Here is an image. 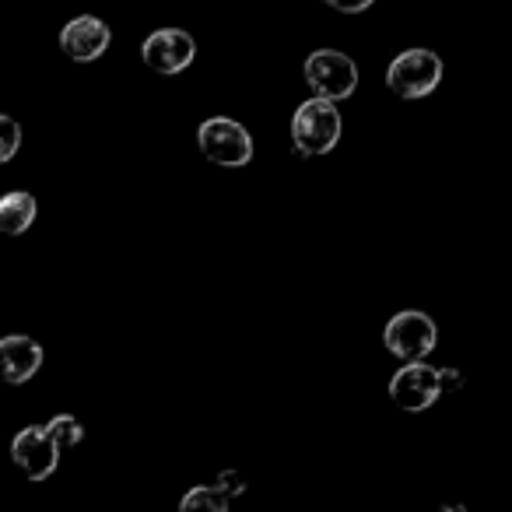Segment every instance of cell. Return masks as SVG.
<instances>
[{
	"label": "cell",
	"instance_id": "cell-2",
	"mask_svg": "<svg viewBox=\"0 0 512 512\" xmlns=\"http://www.w3.org/2000/svg\"><path fill=\"white\" fill-rule=\"evenodd\" d=\"M197 148L204 158L225 169H239V165L253 162V137L242 123L228 120V116H211L200 123L197 130Z\"/></svg>",
	"mask_w": 512,
	"mask_h": 512
},
{
	"label": "cell",
	"instance_id": "cell-11",
	"mask_svg": "<svg viewBox=\"0 0 512 512\" xmlns=\"http://www.w3.org/2000/svg\"><path fill=\"white\" fill-rule=\"evenodd\" d=\"M36 221V197L25 190L4 193L0 197V232L4 235H25Z\"/></svg>",
	"mask_w": 512,
	"mask_h": 512
},
{
	"label": "cell",
	"instance_id": "cell-9",
	"mask_svg": "<svg viewBox=\"0 0 512 512\" xmlns=\"http://www.w3.org/2000/svg\"><path fill=\"white\" fill-rule=\"evenodd\" d=\"M109 39H113V32H109L106 22H99V18H92V15H81L64 25V32H60V50L71 60H78V64H92V60H99L102 53L109 50Z\"/></svg>",
	"mask_w": 512,
	"mask_h": 512
},
{
	"label": "cell",
	"instance_id": "cell-1",
	"mask_svg": "<svg viewBox=\"0 0 512 512\" xmlns=\"http://www.w3.org/2000/svg\"><path fill=\"white\" fill-rule=\"evenodd\" d=\"M341 113L330 99H309L295 109L292 120V141L302 155H330L341 141Z\"/></svg>",
	"mask_w": 512,
	"mask_h": 512
},
{
	"label": "cell",
	"instance_id": "cell-10",
	"mask_svg": "<svg viewBox=\"0 0 512 512\" xmlns=\"http://www.w3.org/2000/svg\"><path fill=\"white\" fill-rule=\"evenodd\" d=\"M39 369H43V348L32 337H0V379L4 383H29Z\"/></svg>",
	"mask_w": 512,
	"mask_h": 512
},
{
	"label": "cell",
	"instance_id": "cell-7",
	"mask_svg": "<svg viewBox=\"0 0 512 512\" xmlns=\"http://www.w3.org/2000/svg\"><path fill=\"white\" fill-rule=\"evenodd\" d=\"M141 57L158 74H183L193 64V57H197V43L183 29H158L144 39Z\"/></svg>",
	"mask_w": 512,
	"mask_h": 512
},
{
	"label": "cell",
	"instance_id": "cell-14",
	"mask_svg": "<svg viewBox=\"0 0 512 512\" xmlns=\"http://www.w3.org/2000/svg\"><path fill=\"white\" fill-rule=\"evenodd\" d=\"M22 148V127L11 116H0V165L11 162Z\"/></svg>",
	"mask_w": 512,
	"mask_h": 512
},
{
	"label": "cell",
	"instance_id": "cell-3",
	"mask_svg": "<svg viewBox=\"0 0 512 512\" xmlns=\"http://www.w3.org/2000/svg\"><path fill=\"white\" fill-rule=\"evenodd\" d=\"M442 81V60L432 50H404L386 67V85L400 99H425L439 88Z\"/></svg>",
	"mask_w": 512,
	"mask_h": 512
},
{
	"label": "cell",
	"instance_id": "cell-13",
	"mask_svg": "<svg viewBox=\"0 0 512 512\" xmlns=\"http://www.w3.org/2000/svg\"><path fill=\"white\" fill-rule=\"evenodd\" d=\"M46 432L53 435V442H57L60 449H71L85 439V428H81V421L71 418V414H57V418L46 425Z\"/></svg>",
	"mask_w": 512,
	"mask_h": 512
},
{
	"label": "cell",
	"instance_id": "cell-15",
	"mask_svg": "<svg viewBox=\"0 0 512 512\" xmlns=\"http://www.w3.org/2000/svg\"><path fill=\"white\" fill-rule=\"evenodd\" d=\"M323 4H330V8L341 11V15H362V11H369L376 0H323Z\"/></svg>",
	"mask_w": 512,
	"mask_h": 512
},
{
	"label": "cell",
	"instance_id": "cell-5",
	"mask_svg": "<svg viewBox=\"0 0 512 512\" xmlns=\"http://www.w3.org/2000/svg\"><path fill=\"white\" fill-rule=\"evenodd\" d=\"M383 341L390 348V355L404 358V362H414V358H425L435 351L439 344V327H435L432 316L418 313V309H404L397 313L383 330Z\"/></svg>",
	"mask_w": 512,
	"mask_h": 512
},
{
	"label": "cell",
	"instance_id": "cell-12",
	"mask_svg": "<svg viewBox=\"0 0 512 512\" xmlns=\"http://www.w3.org/2000/svg\"><path fill=\"white\" fill-rule=\"evenodd\" d=\"M228 491L221 488H190L179 502V512H225Z\"/></svg>",
	"mask_w": 512,
	"mask_h": 512
},
{
	"label": "cell",
	"instance_id": "cell-4",
	"mask_svg": "<svg viewBox=\"0 0 512 512\" xmlns=\"http://www.w3.org/2000/svg\"><path fill=\"white\" fill-rule=\"evenodd\" d=\"M306 81L320 99H351L358 88V67L341 50H316L306 60Z\"/></svg>",
	"mask_w": 512,
	"mask_h": 512
},
{
	"label": "cell",
	"instance_id": "cell-6",
	"mask_svg": "<svg viewBox=\"0 0 512 512\" xmlns=\"http://www.w3.org/2000/svg\"><path fill=\"white\" fill-rule=\"evenodd\" d=\"M446 393V379H442V369H432L428 362H421V358H414V362H407L404 369L397 372V376L390 379V397L397 407H404V411H428V407L435 404V400Z\"/></svg>",
	"mask_w": 512,
	"mask_h": 512
},
{
	"label": "cell",
	"instance_id": "cell-8",
	"mask_svg": "<svg viewBox=\"0 0 512 512\" xmlns=\"http://www.w3.org/2000/svg\"><path fill=\"white\" fill-rule=\"evenodd\" d=\"M11 460H15V467L25 470L29 481H46L60 463V446L53 442V435L46 428L29 425L11 442Z\"/></svg>",
	"mask_w": 512,
	"mask_h": 512
}]
</instances>
